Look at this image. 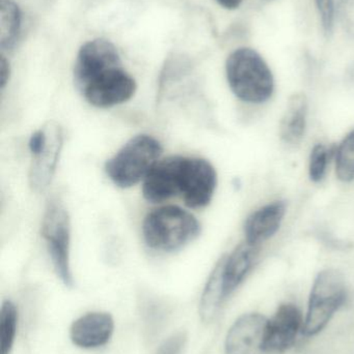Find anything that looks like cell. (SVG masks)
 <instances>
[{
  "instance_id": "obj_19",
  "label": "cell",
  "mask_w": 354,
  "mask_h": 354,
  "mask_svg": "<svg viewBox=\"0 0 354 354\" xmlns=\"http://www.w3.org/2000/svg\"><path fill=\"white\" fill-rule=\"evenodd\" d=\"M18 311L12 301H4L0 310V354H10L16 339Z\"/></svg>"
},
{
  "instance_id": "obj_24",
  "label": "cell",
  "mask_w": 354,
  "mask_h": 354,
  "mask_svg": "<svg viewBox=\"0 0 354 354\" xmlns=\"http://www.w3.org/2000/svg\"><path fill=\"white\" fill-rule=\"evenodd\" d=\"M339 12L343 27L354 37V0H340Z\"/></svg>"
},
{
  "instance_id": "obj_11",
  "label": "cell",
  "mask_w": 354,
  "mask_h": 354,
  "mask_svg": "<svg viewBox=\"0 0 354 354\" xmlns=\"http://www.w3.org/2000/svg\"><path fill=\"white\" fill-rule=\"evenodd\" d=\"M267 320L258 313L240 316L227 334L226 354H265L264 339Z\"/></svg>"
},
{
  "instance_id": "obj_4",
  "label": "cell",
  "mask_w": 354,
  "mask_h": 354,
  "mask_svg": "<svg viewBox=\"0 0 354 354\" xmlns=\"http://www.w3.org/2000/svg\"><path fill=\"white\" fill-rule=\"evenodd\" d=\"M346 299V282L342 272L334 268L320 272L310 295L303 334L313 337L321 333Z\"/></svg>"
},
{
  "instance_id": "obj_6",
  "label": "cell",
  "mask_w": 354,
  "mask_h": 354,
  "mask_svg": "<svg viewBox=\"0 0 354 354\" xmlns=\"http://www.w3.org/2000/svg\"><path fill=\"white\" fill-rule=\"evenodd\" d=\"M136 88L134 78L120 66L100 73L79 91L94 107L107 109L132 99Z\"/></svg>"
},
{
  "instance_id": "obj_8",
  "label": "cell",
  "mask_w": 354,
  "mask_h": 354,
  "mask_svg": "<svg viewBox=\"0 0 354 354\" xmlns=\"http://www.w3.org/2000/svg\"><path fill=\"white\" fill-rule=\"evenodd\" d=\"M185 157L159 160L143 181V196L150 203H161L180 195Z\"/></svg>"
},
{
  "instance_id": "obj_13",
  "label": "cell",
  "mask_w": 354,
  "mask_h": 354,
  "mask_svg": "<svg viewBox=\"0 0 354 354\" xmlns=\"http://www.w3.org/2000/svg\"><path fill=\"white\" fill-rule=\"evenodd\" d=\"M114 330V318L110 314L91 312L73 322L70 339L79 348H99L109 342Z\"/></svg>"
},
{
  "instance_id": "obj_17",
  "label": "cell",
  "mask_w": 354,
  "mask_h": 354,
  "mask_svg": "<svg viewBox=\"0 0 354 354\" xmlns=\"http://www.w3.org/2000/svg\"><path fill=\"white\" fill-rule=\"evenodd\" d=\"M224 258L226 255L218 260L202 293L199 313L201 319L207 324L218 316L222 304L227 299L224 286Z\"/></svg>"
},
{
  "instance_id": "obj_2",
  "label": "cell",
  "mask_w": 354,
  "mask_h": 354,
  "mask_svg": "<svg viewBox=\"0 0 354 354\" xmlns=\"http://www.w3.org/2000/svg\"><path fill=\"white\" fill-rule=\"evenodd\" d=\"M226 74L231 91L245 103H264L274 93L272 71L263 57L251 48H239L230 54Z\"/></svg>"
},
{
  "instance_id": "obj_9",
  "label": "cell",
  "mask_w": 354,
  "mask_h": 354,
  "mask_svg": "<svg viewBox=\"0 0 354 354\" xmlns=\"http://www.w3.org/2000/svg\"><path fill=\"white\" fill-rule=\"evenodd\" d=\"M123 66L116 46L107 39H96L81 46L74 66V82L81 88L100 73Z\"/></svg>"
},
{
  "instance_id": "obj_10",
  "label": "cell",
  "mask_w": 354,
  "mask_h": 354,
  "mask_svg": "<svg viewBox=\"0 0 354 354\" xmlns=\"http://www.w3.org/2000/svg\"><path fill=\"white\" fill-rule=\"evenodd\" d=\"M303 314L294 304L281 305L274 315L267 320L264 339L266 353H283L295 344L303 330Z\"/></svg>"
},
{
  "instance_id": "obj_18",
  "label": "cell",
  "mask_w": 354,
  "mask_h": 354,
  "mask_svg": "<svg viewBox=\"0 0 354 354\" xmlns=\"http://www.w3.org/2000/svg\"><path fill=\"white\" fill-rule=\"evenodd\" d=\"M22 15L14 0L0 1V47L10 50L16 44L21 30Z\"/></svg>"
},
{
  "instance_id": "obj_16",
  "label": "cell",
  "mask_w": 354,
  "mask_h": 354,
  "mask_svg": "<svg viewBox=\"0 0 354 354\" xmlns=\"http://www.w3.org/2000/svg\"><path fill=\"white\" fill-rule=\"evenodd\" d=\"M308 99L305 93L291 95L280 124L281 139L289 145H297L305 137L308 120Z\"/></svg>"
},
{
  "instance_id": "obj_7",
  "label": "cell",
  "mask_w": 354,
  "mask_h": 354,
  "mask_svg": "<svg viewBox=\"0 0 354 354\" xmlns=\"http://www.w3.org/2000/svg\"><path fill=\"white\" fill-rule=\"evenodd\" d=\"M218 187L215 168L202 158L185 157L180 196L189 208L200 209L209 205Z\"/></svg>"
},
{
  "instance_id": "obj_15",
  "label": "cell",
  "mask_w": 354,
  "mask_h": 354,
  "mask_svg": "<svg viewBox=\"0 0 354 354\" xmlns=\"http://www.w3.org/2000/svg\"><path fill=\"white\" fill-rule=\"evenodd\" d=\"M259 248L251 243H240L232 253L226 255L224 264V286L228 299L247 278L253 268Z\"/></svg>"
},
{
  "instance_id": "obj_26",
  "label": "cell",
  "mask_w": 354,
  "mask_h": 354,
  "mask_svg": "<svg viewBox=\"0 0 354 354\" xmlns=\"http://www.w3.org/2000/svg\"><path fill=\"white\" fill-rule=\"evenodd\" d=\"M216 1L218 2L220 6L227 8V10H235V8L240 6L243 0H216Z\"/></svg>"
},
{
  "instance_id": "obj_20",
  "label": "cell",
  "mask_w": 354,
  "mask_h": 354,
  "mask_svg": "<svg viewBox=\"0 0 354 354\" xmlns=\"http://www.w3.org/2000/svg\"><path fill=\"white\" fill-rule=\"evenodd\" d=\"M336 174L344 183L354 179V130L345 137L336 151Z\"/></svg>"
},
{
  "instance_id": "obj_14",
  "label": "cell",
  "mask_w": 354,
  "mask_h": 354,
  "mask_svg": "<svg viewBox=\"0 0 354 354\" xmlns=\"http://www.w3.org/2000/svg\"><path fill=\"white\" fill-rule=\"evenodd\" d=\"M286 209L284 201H274L251 212L245 221V241L259 247L274 236L280 229Z\"/></svg>"
},
{
  "instance_id": "obj_22",
  "label": "cell",
  "mask_w": 354,
  "mask_h": 354,
  "mask_svg": "<svg viewBox=\"0 0 354 354\" xmlns=\"http://www.w3.org/2000/svg\"><path fill=\"white\" fill-rule=\"evenodd\" d=\"M187 337L186 332H177L168 337L166 340L160 344L155 354H183L186 348Z\"/></svg>"
},
{
  "instance_id": "obj_3",
  "label": "cell",
  "mask_w": 354,
  "mask_h": 354,
  "mask_svg": "<svg viewBox=\"0 0 354 354\" xmlns=\"http://www.w3.org/2000/svg\"><path fill=\"white\" fill-rule=\"evenodd\" d=\"M161 143L148 134L132 137L122 149L106 162V176L114 185L129 189L143 181L161 157Z\"/></svg>"
},
{
  "instance_id": "obj_1",
  "label": "cell",
  "mask_w": 354,
  "mask_h": 354,
  "mask_svg": "<svg viewBox=\"0 0 354 354\" xmlns=\"http://www.w3.org/2000/svg\"><path fill=\"white\" fill-rule=\"evenodd\" d=\"M201 229L199 221L188 210L177 205L161 206L145 216L143 241L154 251L172 253L195 241Z\"/></svg>"
},
{
  "instance_id": "obj_5",
  "label": "cell",
  "mask_w": 354,
  "mask_h": 354,
  "mask_svg": "<svg viewBox=\"0 0 354 354\" xmlns=\"http://www.w3.org/2000/svg\"><path fill=\"white\" fill-rule=\"evenodd\" d=\"M41 234L58 278L64 286L73 287L74 279L70 264V216L57 198H52L47 202L42 220Z\"/></svg>"
},
{
  "instance_id": "obj_25",
  "label": "cell",
  "mask_w": 354,
  "mask_h": 354,
  "mask_svg": "<svg viewBox=\"0 0 354 354\" xmlns=\"http://www.w3.org/2000/svg\"><path fill=\"white\" fill-rule=\"evenodd\" d=\"M10 77V66L6 56L0 57V88H6Z\"/></svg>"
},
{
  "instance_id": "obj_21",
  "label": "cell",
  "mask_w": 354,
  "mask_h": 354,
  "mask_svg": "<svg viewBox=\"0 0 354 354\" xmlns=\"http://www.w3.org/2000/svg\"><path fill=\"white\" fill-rule=\"evenodd\" d=\"M330 151L324 145H317L312 149L310 158L309 174L311 180L319 183L324 178L330 160Z\"/></svg>"
},
{
  "instance_id": "obj_12",
  "label": "cell",
  "mask_w": 354,
  "mask_h": 354,
  "mask_svg": "<svg viewBox=\"0 0 354 354\" xmlns=\"http://www.w3.org/2000/svg\"><path fill=\"white\" fill-rule=\"evenodd\" d=\"M45 127L48 134L47 145L39 155L33 157L29 170V185L37 193L45 191L51 183L64 145L62 127L56 122H49Z\"/></svg>"
},
{
  "instance_id": "obj_23",
  "label": "cell",
  "mask_w": 354,
  "mask_h": 354,
  "mask_svg": "<svg viewBox=\"0 0 354 354\" xmlns=\"http://www.w3.org/2000/svg\"><path fill=\"white\" fill-rule=\"evenodd\" d=\"M318 12L321 19L322 27L326 35L332 33L335 23L334 0H315Z\"/></svg>"
}]
</instances>
